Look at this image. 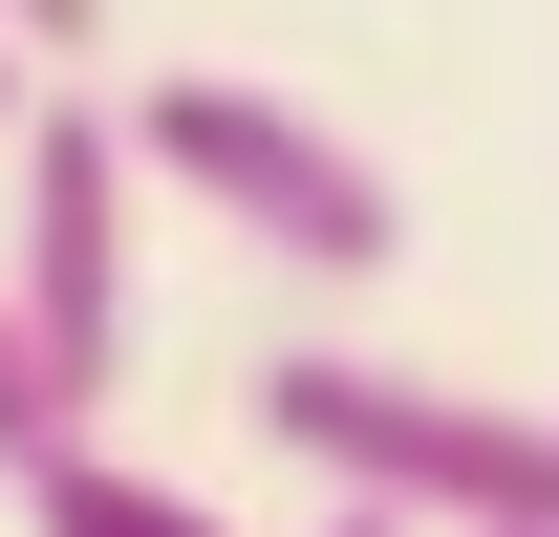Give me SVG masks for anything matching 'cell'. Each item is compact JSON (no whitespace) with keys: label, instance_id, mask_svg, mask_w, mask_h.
<instances>
[{"label":"cell","instance_id":"6da1fadb","mask_svg":"<svg viewBox=\"0 0 559 537\" xmlns=\"http://www.w3.org/2000/svg\"><path fill=\"white\" fill-rule=\"evenodd\" d=\"M259 430L323 473V516L388 537H559V408L452 387V366H388V344H280Z\"/></svg>","mask_w":559,"mask_h":537},{"label":"cell","instance_id":"7a4b0ae2","mask_svg":"<svg viewBox=\"0 0 559 537\" xmlns=\"http://www.w3.org/2000/svg\"><path fill=\"white\" fill-rule=\"evenodd\" d=\"M108 130H130V172H173L194 215H237L280 279H388V259H409V194H388V151H366V130H323V108H280V86L173 65L151 108H108Z\"/></svg>","mask_w":559,"mask_h":537},{"label":"cell","instance_id":"3957f363","mask_svg":"<svg viewBox=\"0 0 559 537\" xmlns=\"http://www.w3.org/2000/svg\"><path fill=\"white\" fill-rule=\"evenodd\" d=\"M130 130L86 108V86H44L22 108V237H0V323H22V366H44V408H108L130 387Z\"/></svg>","mask_w":559,"mask_h":537},{"label":"cell","instance_id":"277c9868","mask_svg":"<svg viewBox=\"0 0 559 537\" xmlns=\"http://www.w3.org/2000/svg\"><path fill=\"white\" fill-rule=\"evenodd\" d=\"M22 516H44V537H237V516H215V494H173V473H130V452H108V430L22 473Z\"/></svg>","mask_w":559,"mask_h":537},{"label":"cell","instance_id":"5b68a950","mask_svg":"<svg viewBox=\"0 0 559 537\" xmlns=\"http://www.w3.org/2000/svg\"><path fill=\"white\" fill-rule=\"evenodd\" d=\"M44 452H86V430L44 408V366H22V323H0V473H44Z\"/></svg>","mask_w":559,"mask_h":537},{"label":"cell","instance_id":"8992f818","mask_svg":"<svg viewBox=\"0 0 559 537\" xmlns=\"http://www.w3.org/2000/svg\"><path fill=\"white\" fill-rule=\"evenodd\" d=\"M0 44L44 65V44H108V0H0Z\"/></svg>","mask_w":559,"mask_h":537},{"label":"cell","instance_id":"52a82bcc","mask_svg":"<svg viewBox=\"0 0 559 537\" xmlns=\"http://www.w3.org/2000/svg\"><path fill=\"white\" fill-rule=\"evenodd\" d=\"M22 108H44V65H22V44H0V151H22Z\"/></svg>","mask_w":559,"mask_h":537},{"label":"cell","instance_id":"ba28073f","mask_svg":"<svg viewBox=\"0 0 559 537\" xmlns=\"http://www.w3.org/2000/svg\"><path fill=\"white\" fill-rule=\"evenodd\" d=\"M323 537H388V516H323Z\"/></svg>","mask_w":559,"mask_h":537}]
</instances>
